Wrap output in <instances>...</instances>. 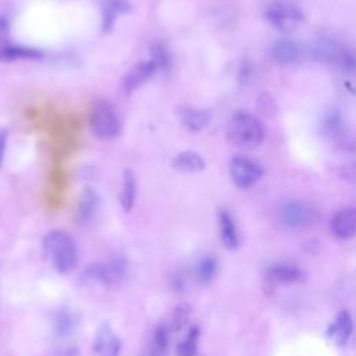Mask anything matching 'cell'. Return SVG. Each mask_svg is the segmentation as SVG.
I'll use <instances>...</instances> for the list:
<instances>
[{
  "mask_svg": "<svg viewBox=\"0 0 356 356\" xmlns=\"http://www.w3.org/2000/svg\"><path fill=\"white\" fill-rule=\"evenodd\" d=\"M353 318L348 310H341L327 328L328 338L338 346H343L352 337Z\"/></svg>",
  "mask_w": 356,
  "mask_h": 356,
  "instance_id": "7c38bea8",
  "label": "cell"
},
{
  "mask_svg": "<svg viewBox=\"0 0 356 356\" xmlns=\"http://www.w3.org/2000/svg\"><path fill=\"white\" fill-rule=\"evenodd\" d=\"M280 218L282 224L293 231L306 229L312 224V210L302 202L289 200L280 209Z\"/></svg>",
  "mask_w": 356,
  "mask_h": 356,
  "instance_id": "ba28073f",
  "label": "cell"
},
{
  "mask_svg": "<svg viewBox=\"0 0 356 356\" xmlns=\"http://www.w3.org/2000/svg\"><path fill=\"white\" fill-rule=\"evenodd\" d=\"M44 53L36 47H28L22 44L3 43L0 44V63H15V61H31L43 58Z\"/></svg>",
  "mask_w": 356,
  "mask_h": 356,
  "instance_id": "4fadbf2b",
  "label": "cell"
},
{
  "mask_svg": "<svg viewBox=\"0 0 356 356\" xmlns=\"http://www.w3.org/2000/svg\"><path fill=\"white\" fill-rule=\"evenodd\" d=\"M178 117L182 121V124L192 132H199L204 129L210 124V114L204 110L191 107V106H182L178 108Z\"/></svg>",
  "mask_w": 356,
  "mask_h": 356,
  "instance_id": "9a60e30c",
  "label": "cell"
},
{
  "mask_svg": "<svg viewBox=\"0 0 356 356\" xmlns=\"http://www.w3.org/2000/svg\"><path fill=\"white\" fill-rule=\"evenodd\" d=\"M303 278V271L289 263H278L273 264L267 270V280L274 282V284H282V285H289V284H296Z\"/></svg>",
  "mask_w": 356,
  "mask_h": 356,
  "instance_id": "5bb4252c",
  "label": "cell"
},
{
  "mask_svg": "<svg viewBox=\"0 0 356 356\" xmlns=\"http://www.w3.org/2000/svg\"><path fill=\"white\" fill-rule=\"evenodd\" d=\"M299 54H300L299 47L292 40H288V39L277 40L271 49V56L274 61L281 65L295 64L299 60Z\"/></svg>",
  "mask_w": 356,
  "mask_h": 356,
  "instance_id": "d6986e66",
  "label": "cell"
},
{
  "mask_svg": "<svg viewBox=\"0 0 356 356\" xmlns=\"http://www.w3.org/2000/svg\"><path fill=\"white\" fill-rule=\"evenodd\" d=\"M257 104H259V110L263 115L266 117H271L275 114L277 111V106H275V102L274 99L270 96V93H261L257 99Z\"/></svg>",
  "mask_w": 356,
  "mask_h": 356,
  "instance_id": "83f0119b",
  "label": "cell"
},
{
  "mask_svg": "<svg viewBox=\"0 0 356 356\" xmlns=\"http://www.w3.org/2000/svg\"><path fill=\"white\" fill-rule=\"evenodd\" d=\"M227 138L231 145L241 150H253L263 143L264 128L256 115L238 111L228 122Z\"/></svg>",
  "mask_w": 356,
  "mask_h": 356,
  "instance_id": "6da1fadb",
  "label": "cell"
},
{
  "mask_svg": "<svg viewBox=\"0 0 356 356\" xmlns=\"http://www.w3.org/2000/svg\"><path fill=\"white\" fill-rule=\"evenodd\" d=\"M132 10V6L127 0H104L102 7V29L110 32L114 22L121 14H127Z\"/></svg>",
  "mask_w": 356,
  "mask_h": 356,
  "instance_id": "2e32d148",
  "label": "cell"
},
{
  "mask_svg": "<svg viewBox=\"0 0 356 356\" xmlns=\"http://www.w3.org/2000/svg\"><path fill=\"white\" fill-rule=\"evenodd\" d=\"M57 356H78V350L75 348H65L57 353Z\"/></svg>",
  "mask_w": 356,
  "mask_h": 356,
  "instance_id": "4dcf8cb0",
  "label": "cell"
},
{
  "mask_svg": "<svg viewBox=\"0 0 356 356\" xmlns=\"http://www.w3.org/2000/svg\"><path fill=\"white\" fill-rule=\"evenodd\" d=\"M330 229L338 239H350L356 234V210L353 207H345L337 211L331 221Z\"/></svg>",
  "mask_w": 356,
  "mask_h": 356,
  "instance_id": "8fae6325",
  "label": "cell"
},
{
  "mask_svg": "<svg viewBox=\"0 0 356 356\" xmlns=\"http://www.w3.org/2000/svg\"><path fill=\"white\" fill-rule=\"evenodd\" d=\"M43 249L58 273L64 274L74 268L78 250L74 239L67 232L61 229L49 231L43 238Z\"/></svg>",
  "mask_w": 356,
  "mask_h": 356,
  "instance_id": "7a4b0ae2",
  "label": "cell"
},
{
  "mask_svg": "<svg viewBox=\"0 0 356 356\" xmlns=\"http://www.w3.org/2000/svg\"><path fill=\"white\" fill-rule=\"evenodd\" d=\"M314 54L317 60L335 64L346 71H353L355 68L353 53L337 42L321 39L314 47Z\"/></svg>",
  "mask_w": 356,
  "mask_h": 356,
  "instance_id": "52a82bcc",
  "label": "cell"
},
{
  "mask_svg": "<svg viewBox=\"0 0 356 356\" xmlns=\"http://www.w3.org/2000/svg\"><path fill=\"white\" fill-rule=\"evenodd\" d=\"M89 125L95 136L113 139L120 134V120L113 104L104 99H97L90 108Z\"/></svg>",
  "mask_w": 356,
  "mask_h": 356,
  "instance_id": "3957f363",
  "label": "cell"
},
{
  "mask_svg": "<svg viewBox=\"0 0 356 356\" xmlns=\"http://www.w3.org/2000/svg\"><path fill=\"white\" fill-rule=\"evenodd\" d=\"M122 342L108 324H102L93 338V350L97 356H120Z\"/></svg>",
  "mask_w": 356,
  "mask_h": 356,
  "instance_id": "30bf717a",
  "label": "cell"
},
{
  "mask_svg": "<svg viewBox=\"0 0 356 356\" xmlns=\"http://www.w3.org/2000/svg\"><path fill=\"white\" fill-rule=\"evenodd\" d=\"M75 325H76V318L71 310L63 307L56 312L53 318V331L56 337L64 338L70 335L74 331Z\"/></svg>",
  "mask_w": 356,
  "mask_h": 356,
  "instance_id": "7402d4cb",
  "label": "cell"
},
{
  "mask_svg": "<svg viewBox=\"0 0 356 356\" xmlns=\"http://www.w3.org/2000/svg\"><path fill=\"white\" fill-rule=\"evenodd\" d=\"M191 316V306L181 303L178 306H175L174 312H172V317H171V330L172 331H179L182 330Z\"/></svg>",
  "mask_w": 356,
  "mask_h": 356,
  "instance_id": "484cf974",
  "label": "cell"
},
{
  "mask_svg": "<svg viewBox=\"0 0 356 356\" xmlns=\"http://www.w3.org/2000/svg\"><path fill=\"white\" fill-rule=\"evenodd\" d=\"M7 140H8V131L6 128H0V168L3 165L6 149H7Z\"/></svg>",
  "mask_w": 356,
  "mask_h": 356,
  "instance_id": "f1b7e54d",
  "label": "cell"
},
{
  "mask_svg": "<svg viewBox=\"0 0 356 356\" xmlns=\"http://www.w3.org/2000/svg\"><path fill=\"white\" fill-rule=\"evenodd\" d=\"M136 197V178L132 170H124L122 174V186L120 191V204L124 211H131L135 204Z\"/></svg>",
  "mask_w": 356,
  "mask_h": 356,
  "instance_id": "44dd1931",
  "label": "cell"
},
{
  "mask_svg": "<svg viewBox=\"0 0 356 356\" xmlns=\"http://www.w3.org/2000/svg\"><path fill=\"white\" fill-rule=\"evenodd\" d=\"M218 231L220 239L227 249H236L239 245V235L232 216L227 210L218 211Z\"/></svg>",
  "mask_w": 356,
  "mask_h": 356,
  "instance_id": "e0dca14e",
  "label": "cell"
},
{
  "mask_svg": "<svg viewBox=\"0 0 356 356\" xmlns=\"http://www.w3.org/2000/svg\"><path fill=\"white\" fill-rule=\"evenodd\" d=\"M199 337H200V331L196 325H193L186 337L178 343L177 346V355L178 356H195L196 350H197V342H199Z\"/></svg>",
  "mask_w": 356,
  "mask_h": 356,
  "instance_id": "cb8c5ba5",
  "label": "cell"
},
{
  "mask_svg": "<svg viewBox=\"0 0 356 356\" xmlns=\"http://www.w3.org/2000/svg\"><path fill=\"white\" fill-rule=\"evenodd\" d=\"M8 26H10L8 19L4 15H0V36L8 31Z\"/></svg>",
  "mask_w": 356,
  "mask_h": 356,
  "instance_id": "f546056e",
  "label": "cell"
},
{
  "mask_svg": "<svg viewBox=\"0 0 356 356\" xmlns=\"http://www.w3.org/2000/svg\"><path fill=\"white\" fill-rule=\"evenodd\" d=\"M267 21L280 32L291 33L296 31L305 21V14L300 8L286 3L270 6L264 13Z\"/></svg>",
  "mask_w": 356,
  "mask_h": 356,
  "instance_id": "5b68a950",
  "label": "cell"
},
{
  "mask_svg": "<svg viewBox=\"0 0 356 356\" xmlns=\"http://www.w3.org/2000/svg\"><path fill=\"white\" fill-rule=\"evenodd\" d=\"M217 274V260L213 256H204L196 266V277L202 284H209Z\"/></svg>",
  "mask_w": 356,
  "mask_h": 356,
  "instance_id": "603a6c76",
  "label": "cell"
},
{
  "mask_svg": "<svg viewBox=\"0 0 356 356\" xmlns=\"http://www.w3.org/2000/svg\"><path fill=\"white\" fill-rule=\"evenodd\" d=\"M157 71V67L152 60L139 61L135 64L122 78L121 89L125 95H131L136 89H139L143 83H146Z\"/></svg>",
  "mask_w": 356,
  "mask_h": 356,
  "instance_id": "9c48e42d",
  "label": "cell"
},
{
  "mask_svg": "<svg viewBox=\"0 0 356 356\" xmlns=\"http://www.w3.org/2000/svg\"><path fill=\"white\" fill-rule=\"evenodd\" d=\"M263 174V167L246 156H235L229 161V177L235 186L241 189H248L257 184Z\"/></svg>",
  "mask_w": 356,
  "mask_h": 356,
  "instance_id": "8992f818",
  "label": "cell"
},
{
  "mask_svg": "<svg viewBox=\"0 0 356 356\" xmlns=\"http://www.w3.org/2000/svg\"><path fill=\"white\" fill-rule=\"evenodd\" d=\"M168 346V328L163 324H160L153 334V342H152V350L163 356Z\"/></svg>",
  "mask_w": 356,
  "mask_h": 356,
  "instance_id": "4316f807",
  "label": "cell"
},
{
  "mask_svg": "<svg viewBox=\"0 0 356 356\" xmlns=\"http://www.w3.org/2000/svg\"><path fill=\"white\" fill-rule=\"evenodd\" d=\"M159 70H168L171 65V56L168 49L161 42H154L150 46V58Z\"/></svg>",
  "mask_w": 356,
  "mask_h": 356,
  "instance_id": "d4e9b609",
  "label": "cell"
},
{
  "mask_svg": "<svg viewBox=\"0 0 356 356\" xmlns=\"http://www.w3.org/2000/svg\"><path fill=\"white\" fill-rule=\"evenodd\" d=\"M99 206V197L96 195V192L90 188H86L82 195L81 199L78 202V207H76V220L81 224H85L88 221L92 220V217L95 216L96 210Z\"/></svg>",
  "mask_w": 356,
  "mask_h": 356,
  "instance_id": "ffe728a7",
  "label": "cell"
},
{
  "mask_svg": "<svg viewBox=\"0 0 356 356\" xmlns=\"http://www.w3.org/2000/svg\"><path fill=\"white\" fill-rule=\"evenodd\" d=\"M127 264L121 259L108 263H93L81 274V282L86 286H111L125 275Z\"/></svg>",
  "mask_w": 356,
  "mask_h": 356,
  "instance_id": "277c9868",
  "label": "cell"
},
{
  "mask_svg": "<svg viewBox=\"0 0 356 356\" xmlns=\"http://www.w3.org/2000/svg\"><path fill=\"white\" fill-rule=\"evenodd\" d=\"M171 165H172L174 170H177V171H179V172H184V174H196V172H200V171L204 170L206 163H204L203 157L199 156L197 153L191 152V150H186V152L178 153V154L172 159Z\"/></svg>",
  "mask_w": 356,
  "mask_h": 356,
  "instance_id": "ac0fdd59",
  "label": "cell"
}]
</instances>
